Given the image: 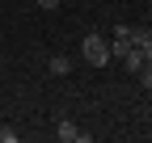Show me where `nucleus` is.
<instances>
[{"mask_svg": "<svg viewBox=\"0 0 152 143\" xmlns=\"http://www.w3.org/2000/svg\"><path fill=\"white\" fill-rule=\"evenodd\" d=\"M80 59L85 63H93V67H106L114 55H110V42L106 38H97V34H89V38L80 42Z\"/></svg>", "mask_w": 152, "mask_h": 143, "instance_id": "nucleus-1", "label": "nucleus"}, {"mask_svg": "<svg viewBox=\"0 0 152 143\" xmlns=\"http://www.w3.org/2000/svg\"><path fill=\"white\" fill-rule=\"evenodd\" d=\"M55 135H59L64 143H89V135H85L80 126H76L72 118H59V122H55Z\"/></svg>", "mask_w": 152, "mask_h": 143, "instance_id": "nucleus-2", "label": "nucleus"}, {"mask_svg": "<svg viewBox=\"0 0 152 143\" xmlns=\"http://www.w3.org/2000/svg\"><path fill=\"white\" fill-rule=\"evenodd\" d=\"M131 46H140V51H144V59L152 63V30H144V25H131Z\"/></svg>", "mask_w": 152, "mask_h": 143, "instance_id": "nucleus-3", "label": "nucleus"}, {"mask_svg": "<svg viewBox=\"0 0 152 143\" xmlns=\"http://www.w3.org/2000/svg\"><path fill=\"white\" fill-rule=\"evenodd\" d=\"M118 59H123V67L131 72V76H135V72H140V67L148 63V59H144V51H140V46H127V51H123V55H118Z\"/></svg>", "mask_w": 152, "mask_h": 143, "instance_id": "nucleus-4", "label": "nucleus"}, {"mask_svg": "<svg viewBox=\"0 0 152 143\" xmlns=\"http://www.w3.org/2000/svg\"><path fill=\"white\" fill-rule=\"evenodd\" d=\"M127 46H131V25H118L114 30V42H110V55H123Z\"/></svg>", "mask_w": 152, "mask_h": 143, "instance_id": "nucleus-5", "label": "nucleus"}, {"mask_svg": "<svg viewBox=\"0 0 152 143\" xmlns=\"http://www.w3.org/2000/svg\"><path fill=\"white\" fill-rule=\"evenodd\" d=\"M47 72H51V76H68V72H72V59L68 55H51L47 59Z\"/></svg>", "mask_w": 152, "mask_h": 143, "instance_id": "nucleus-6", "label": "nucleus"}, {"mask_svg": "<svg viewBox=\"0 0 152 143\" xmlns=\"http://www.w3.org/2000/svg\"><path fill=\"white\" fill-rule=\"evenodd\" d=\"M0 143H17V131H9V126H0Z\"/></svg>", "mask_w": 152, "mask_h": 143, "instance_id": "nucleus-7", "label": "nucleus"}, {"mask_svg": "<svg viewBox=\"0 0 152 143\" xmlns=\"http://www.w3.org/2000/svg\"><path fill=\"white\" fill-rule=\"evenodd\" d=\"M59 4H64V0H38V9H47V13H51V9H59Z\"/></svg>", "mask_w": 152, "mask_h": 143, "instance_id": "nucleus-8", "label": "nucleus"}]
</instances>
